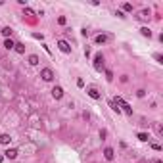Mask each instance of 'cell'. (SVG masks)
<instances>
[{"instance_id": "5", "label": "cell", "mask_w": 163, "mask_h": 163, "mask_svg": "<svg viewBox=\"0 0 163 163\" xmlns=\"http://www.w3.org/2000/svg\"><path fill=\"white\" fill-rule=\"evenodd\" d=\"M4 157H8V159H15V157H17V150H15V148L6 150V152H4Z\"/></svg>"}, {"instance_id": "3", "label": "cell", "mask_w": 163, "mask_h": 163, "mask_svg": "<svg viewBox=\"0 0 163 163\" xmlns=\"http://www.w3.org/2000/svg\"><path fill=\"white\" fill-rule=\"evenodd\" d=\"M113 104H119V106H121V107H123V109H125L127 113H132V107H130V106H129V104H127V102H123V100H121V98H119V96H117L115 100H113Z\"/></svg>"}, {"instance_id": "12", "label": "cell", "mask_w": 163, "mask_h": 163, "mask_svg": "<svg viewBox=\"0 0 163 163\" xmlns=\"http://www.w3.org/2000/svg\"><path fill=\"white\" fill-rule=\"evenodd\" d=\"M94 40H96V44H104V42L107 40V37H106V35H98V37L94 38Z\"/></svg>"}, {"instance_id": "16", "label": "cell", "mask_w": 163, "mask_h": 163, "mask_svg": "<svg viewBox=\"0 0 163 163\" xmlns=\"http://www.w3.org/2000/svg\"><path fill=\"white\" fill-rule=\"evenodd\" d=\"M12 33H14V31H12L10 27H4V29H2V35H4V37H10Z\"/></svg>"}, {"instance_id": "23", "label": "cell", "mask_w": 163, "mask_h": 163, "mask_svg": "<svg viewBox=\"0 0 163 163\" xmlns=\"http://www.w3.org/2000/svg\"><path fill=\"white\" fill-rule=\"evenodd\" d=\"M2 161H4V155H0V163H2Z\"/></svg>"}, {"instance_id": "2", "label": "cell", "mask_w": 163, "mask_h": 163, "mask_svg": "<svg viewBox=\"0 0 163 163\" xmlns=\"http://www.w3.org/2000/svg\"><path fill=\"white\" fill-rule=\"evenodd\" d=\"M40 77H42V81H52L54 79V71H52L50 67H44V69L40 71Z\"/></svg>"}, {"instance_id": "24", "label": "cell", "mask_w": 163, "mask_h": 163, "mask_svg": "<svg viewBox=\"0 0 163 163\" xmlns=\"http://www.w3.org/2000/svg\"><path fill=\"white\" fill-rule=\"evenodd\" d=\"M154 163H161V161H159V159H155V161H154Z\"/></svg>"}, {"instance_id": "20", "label": "cell", "mask_w": 163, "mask_h": 163, "mask_svg": "<svg viewBox=\"0 0 163 163\" xmlns=\"http://www.w3.org/2000/svg\"><path fill=\"white\" fill-rule=\"evenodd\" d=\"M140 15H142V17H150V10H144V12H142Z\"/></svg>"}, {"instance_id": "1", "label": "cell", "mask_w": 163, "mask_h": 163, "mask_svg": "<svg viewBox=\"0 0 163 163\" xmlns=\"http://www.w3.org/2000/svg\"><path fill=\"white\" fill-rule=\"evenodd\" d=\"M102 67H104V56L102 54H96V56H94V69L102 71Z\"/></svg>"}, {"instance_id": "19", "label": "cell", "mask_w": 163, "mask_h": 163, "mask_svg": "<svg viewBox=\"0 0 163 163\" xmlns=\"http://www.w3.org/2000/svg\"><path fill=\"white\" fill-rule=\"evenodd\" d=\"M58 23H60V25H65V17H63V15H60V17H58Z\"/></svg>"}, {"instance_id": "15", "label": "cell", "mask_w": 163, "mask_h": 163, "mask_svg": "<svg viewBox=\"0 0 163 163\" xmlns=\"http://www.w3.org/2000/svg\"><path fill=\"white\" fill-rule=\"evenodd\" d=\"M148 138H150V136L146 134V132H138V140H140V142H148Z\"/></svg>"}, {"instance_id": "22", "label": "cell", "mask_w": 163, "mask_h": 163, "mask_svg": "<svg viewBox=\"0 0 163 163\" xmlns=\"http://www.w3.org/2000/svg\"><path fill=\"white\" fill-rule=\"evenodd\" d=\"M152 148H154L155 152H159V150H161V146H159V144H152Z\"/></svg>"}, {"instance_id": "10", "label": "cell", "mask_w": 163, "mask_h": 163, "mask_svg": "<svg viewBox=\"0 0 163 163\" xmlns=\"http://www.w3.org/2000/svg\"><path fill=\"white\" fill-rule=\"evenodd\" d=\"M14 50L17 52V54H23V52H25V44H21V42H17V44H15V46H14Z\"/></svg>"}, {"instance_id": "4", "label": "cell", "mask_w": 163, "mask_h": 163, "mask_svg": "<svg viewBox=\"0 0 163 163\" xmlns=\"http://www.w3.org/2000/svg\"><path fill=\"white\" fill-rule=\"evenodd\" d=\"M58 48H60L63 54H69V52H71V46H69L65 40H58Z\"/></svg>"}, {"instance_id": "7", "label": "cell", "mask_w": 163, "mask_h": 163, "mask_svg": "<svg viewBox=\"0 0 163 163\" xmlns=\"http://www.w3.org/2000/svg\"><path fill=\"white\" fill-rule=\"evenodd\" d=\"M86 92H88V96H90V98H94V100H100V92H98V90L94 88V86H90V88L86 90Z\"/></svg>"}, {"instance_id": "11", "label": "cell", "mask_w": 163, "mask_h": 163, "mask_svg": "<svg viewBox=\"0 0 163 163\" xmlns=\"http://www.w3.org/2000/svg\"><path fill=\"white\" fill-rule=\"evenodd\" d=\"M10 140H12V138H10V134H0V144H10Z\"/></svg>"}, {"instance_id": "6", "label": "cell", "mask_w": 163, "mask_h": 163, "mask_svg": "<svg viewBox=\"0 0 163 163\" xmlns=\"http://www.w3.org/2000/svg\"><path fill=\"white\" fill-rule=\"evenodd\" d=\"M52 96L56 98V100H60V98L63 96V88H61V86H54V88H52Z\"/></svg>"}, {"instance_id": "14", "label": "cell", "mask_w": 163, "mask_h": 163, "mask_svg": "<svg viewBox=\"0 0 163 163\" xmlns=\"http://www.w3.org/2000/svg\"><path fill=\"white\" fill-rule=\"evenodd\" d=\"M140 33H142V35H144V37H152V31H150V29L148 27H142V29H140Z\"/></svg>"}, {"instance_id": "8", "label": "cell", "mask_w": 163, "mask_h": 163, "mask_svg": "<svg viewBox=\"0 0 163 163\" xmlns=\"http://www.w3.org/2000/svg\"><path fill=\"white\" fill-rule=\"evenodd\" d=\"M104 157H106L107 161H111V159L115 157V154H113V150H111V148H106V150H104Z\"/></svg>"}, {"instance_id": "17", "label": "cell", "mask_w": 163, "mask_h": 163, "mask_svg": "<svg viewBox=\"0 0 163 163\" xmlns=\"http://www.w3.org/2000/svg\"><path fill=\"white\" fill-rule=\"evenodd\" d=\"M123 10H125V12H132V4H129V2L123 4Z\"/></svg>"}, {"instance_id": "13", "label": "cell", "mask_w": 163, "mask_h": 163, "mask_svg": "<svg viewBox=\"0 0 163 163\" xmlns=\"http://www.w3.org/2000/svg\"><path fill=\"white\" fill-rule=\"evenodd\" d=\"M29 63H31V65H37V63H38V56H37V54L29 56Z\"/></svg>"}, {"instance_id": "21", "label": "cell", "mask_w": 163, "mask_h": 163, "mask_svg": "<svg viewBox=\"0 0 163 163\" xmlns=\"http://www.w3.org/2000/svg\"><path fill=\"white\" fill-rule=\"evenodd\" d=\"M77 86H84V81L83 79H77Z\"/></svg>"}, {"instance_id": "9", "label": "cell", "mask_w": 163, "mask_h": 163, "mask_svg": "<svg viewBox=\"0 0 163 163\" xmlns=\"http://www.w3.org/2000/svg\"><path fill=\"white\" fill-rule=\"evenodd\" d=\"M14 46H15V42L12 40V38H6V40H4V48H6V50H12Z\"/></svg>"}, {"instance_id": "18", "label": "cell", "mask_w": 163, "mask_h": 163, "mask_svg": "<svg viewBox=\"0 0 163 163\" xmlns=\"http://www.w3.org/2000/svg\"><path fill=\"white\" fill-rule=\"evenodd\" d=\"M106 79H107V81L113 79V73H111V71H106Z\"/></svg>"}]
</instances>
